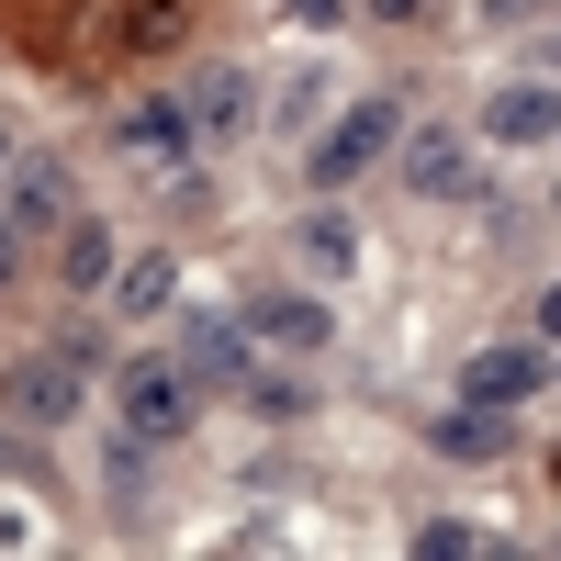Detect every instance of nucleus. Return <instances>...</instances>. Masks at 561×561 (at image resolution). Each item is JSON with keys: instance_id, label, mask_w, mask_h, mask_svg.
Wrapping results in <instances>:
<instances>
[{"instance_id": "nucleus-17", "label": "nucleus", "mask_w": 561, "mask_h": 561, "mask_svg": "<svg viewBox=\"0 0 561 561\" xmlns=\"http://www.w3.org/2000/svg\"><path fill=\"white\" fill-rule=\"evenodd\" d=\"M169 280H180L169 259H135V270H113V293H124V314H158V304H169Z\"/></svg>"}, {"instance_id": "nucleus-11", "label": "nucleus", "mask_w": 561, "mask_h": 561, "mask_svg": "<svg viewBox=\"0 0 561 561\" xmlns=\"http://www.w3.org/2000/svg\"><path fill=\"white\" fill-rule=\"evenodd\" d=\"M293 259H304L314 280H348V270H359V214H348L337 192H314V214L293 225Z\"/></svg>"}, {"instance_id": "nucleus-14", "label": "nucleus", "mask_w": 561, "mask_h": 561, "mask_svg": "<svg viewBox=\"0 0 561 561\" xmlns=\"http://www.w3.org/2000/svg\"><path fill=\"white\" fill-rule=\"evenodd\" d=\"M12 214H23V225L68 214V158H12Z\"/></svg>"}, {"instance_id": "nucleus-18", "label": "nucleus", "mask_w": 561, "mask_h": 561, "mask_svg": "<svg viewBox=\"0 0 561 561\" xmlns=\"http://www.w3.org/2000/svg\"><path fill=\"white\" fill-rule=\"evenodd\" d=\"M483 550V528H460V517H427L415 528V561H472Z\"/></svg>"}, {"instance_id": "nucleus-20", "label": "nucleus", "mask_w": 561, "mask_h": 561, "mask_svg": "<svg viewBox=\"0 0 561 561\" xmlns=\"http://www.w3.org/2000/svg\"><path fill=\"white\" fill-rule=\"evenodd\" d=\"M359 12H370V23H427L438 0H359Z\"/></svg>"}, {"instance_id": "nucleus-23", "label": "nucleus", "mask_w": 561, "mask_h": 561, "mask_svg": "<svg viewBox=\"0 0 561 561\" xmlns=\"http://www.w3.org/2000/svg\"><path fill=\"white\" fill-rule=\"evenodd\" d=\"M12 460H23V449H12V438H0V472H12Z\"/></svg>"}, {"instance_id": "nucleus-3", "label": "nucleus", "mask_w": 561, "mask_h": 561, "mask_svg": "<svg viewBox=\"0 0 561 561\" xmlns=\"http://www.w3.org/2000/svg\"><path fill=\"white\" fill-rule=\"evenodd\" d=\"M90 404V370H68L57 348H34L0 370V427H68V415Z\"/></svg>"}, {"instance_id": "nucleus-9", "label": "nucleus", "mask_w": 561, "mask_h": 561, "mask_svg": "<svg viewBox=\"0 0 561 561\" xmlns=\"http://www.w3.org/2000/svg\"><path fill=\"white\" fill-rule=\"evenodd\" d=\"M180 102L203 113V135H214V147H237V135L259 124V79H248L237 57H203L192 79H180Z\"/></svg>"}, {"instance_id": "nucleus-2", "label": "nucleus", "mask_w": 561, "mask_h": 561, "mask_svg": "<svg viewBox=\"0 0 561 561\" xmlns=\"http://www.w3.org/2000/svg\"><path fill=\"white\" fill-rule=\"evenodd\" d=\"M393 135H404V102H393V90H370V102H348L337 124L314 135L304 180H314V192H359V169H382V158H393Z\"/></svg>"}, {"instance_id": "nucleus-4", "label": "nucleus", "mask_w": 561, "mask_h": 561, "mask_svg": "<svg viewBox=\"0 0 561 561\" xmlns=\"http://www.w3.org/2000/svg\"><path fill=\"white\" fill-rule=\"evenodd\" d=\"M393 169H404V192H415V203H460V192L483 180L460 124H404V135H393Z\"/></svg>"}, {"instance_id": "nucleus-7", "label": "nucleus", "mask_w": 561, "mask_h": 561, "mask_svg": "<svg viewBox=\"0 0 561 561\" xmlns=\"http://www.w3.org/2000/svg\"><path fill=\"white\" fill-rule=\"evenodd\" d=\"M539 382H550V337H505L460 359V404H528Z\"/></svg>"}, {"instance_id": "nucleus-19", "label": "nucleus", "mask_w": 561, "mask_h": 561, "mask_svg": "<svg viewBox=\"0 0 561 561\" xmlns=\"http://www.w3.org/2000/svg\"><path fill=\"white\" fill-rule=\"evenodd\" d=\"M12 280H23V214L0 203V293H12Z\"/></svg>"}, {"instance_id": "nucleus-13", "label": "nucleus", "mask_w": 561, "mask_h": 561, "mask_svg": "<svg viewBox=\"0 0 561 561\" xmlns=\"http://www.w3.org/2000/svg\"><path fill=\"white\" fill-rule=\"evenodd\" d=\"M427 449L438 460H494L505 449V404H449L438 427H427Z\"/></svg>"}, {"instance_id": "nucleus-16", "label": "nucleus", "mask_w": 561, "mask_h": 561, "mask_svg": "<svg viewBox=\"0 0 561 561\" xmlns=\"http://www.w3.org/2000/svg\"><path fill=\"white\" fill-rule=\"evenodd\" d=\"M57 359H68V370H90V382H102V370H113L124 348H113V325L90 314V325H57Z\"/></svg>"}, {"instance_id": "nucleus-22", "label": "nucleus", "mask_w": 561, "mask_h": 561, "mask_svg": "<svg viewBox=\"0 0 561 561\" xmlns=\"http://www.w3.org/2000/svg\"><path fill=\"white\" fill-rule=\"evenodd\" d=\"M0 180H12V135H0Z\"/></svg>"}, {"instance_id": "nucleus-5", "label": "nucleus", "mask_w": 561, "mask_h": 561, "mask_svg": "<svg viewBox=\"0 0 561 561\" xmlns=\"http://www.w3.org/2000/svg\"><path fill=\"white\" fill-rule=\"evenodd\" d=\"M113 147H124L135 169H169V158H203L214 135H203V113H192V102H180V79H169V90H147V102L113 124Z\"/></svg>"}, {"instance_id": "nucleus-12", "label": "nucleus", "mask_w": 561, "mask_h": 561, "mask_svg": "<svg viewBox=\"0 0 561 561\" xmlns=\"http://www.w3.org/2000/svg\"><path fill=\"white\" fill-rule=\"evenodd\" d=\"M57 270H68V293H113V225L102 214H68V237H57Z\"/></svg>"}, {"instance_id": "nucleus-1", "label": "nucleus", "mask_w": 561, "mask_h": 561, "mask_svg": "<svg viewBox=\"0 0 561 561\" xmlns=\"http://www.w3.org/2000/svg\"><path fill=\"white\" fill-rule=\"evenodd\" d=\"M113 415L135 449H180L203 427V382L180 370V348H135V359H113Z\"/></svg>"}, {"instance_id": "nucleus-21", "label": "nucleus", "mask_w": 561, "mask_h": 561, "mask_svg": "<svg viewBox=\"0 0 561 561\" xmlns=\"http://www.w3.org/2000/svg\"><path fill=\"white\" fill-rule=\"evenodd\" d=\"M539 337H561V280H550V293H539Z\"/></svg>"}, {"instance_id": "nucleus-6", "label": "nucleus", "mask_w": 561, "mask_h": 561, "mask_svg": "<svg viewBox=\"0 0 561 561\" xmlns=\"http://www.w3.org/2000/svg\"><path fill=\"white\" fill-rule=\"evenodd\" d=\"M248 337H259V348H280V359H314L325 337H337V314H325V293L259 280V293H248Z\"/></svg>"}, {"instance_id": "nucleus-24", "label": "nucleus", "mask_w": 561, "mask_h": 561, "mask_svg": "<svg viewBox=\"0 0 561 561\" xmlns=\"http://www.w3.org/2000/svg\"><path fill=\"white\" fill-rule=\"evenodd\" d=\"M539 57H550V68H561V34H550V45H539Z\"/></svg>"}, {"instance_id": "nucleus-8", "label": "nucleus", "mask_w": 561, "mask_h": 561, "mask_svg": "<svg viewBox=\"0 0 561 561\" xmlns=\"http://www.w3.org/2000/svg\"><path fill=\"white\" fill-rule=\"evenodd\" d=\"M259 337H248V314H180V370H192L203 393H225V382H248V359Z\"/></svg>"}, {"instance_id": "nucleus-15", "label": "nucleus", "mask_w": 561, "mask_h": 561, "mask_svg": "<svg viewBox=\"0 0 561 561\" xmlns=\"http://www.w3.org/2000/svg\"><path fill=\"white\" fill-rule=\"evenodd\" d=\"M237 393H248V404L270 415V427H293V415H314V393L293 382V370H248V382H237Z\"/></svg>"}, {"instance_id": "nucleus-10", "label": "nucleus", "mask_w": 561, "mask_h": 561, "mask_svg": "<svg viewBox=\"0 0 561 561\" xmlns=\"http://www.w3.org/2000/svg\"><path fill=\"white\" fill-rule=\"evenodd\" d=\"M483 135H494V147H561V90L550 79H505L494 90V102H483Z\"/></svg>"}]
</instances>
